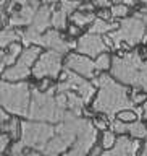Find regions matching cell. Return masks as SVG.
<instances>
[{
  "instance_id": "cell-28",
  "label": "cell",
  "mask_w": 147,
  "mask_h": 156,
  "mask_svg": "<svg viewBox=\"0 0 147 156\" xmlns=\"http://www.w3.org/2000/svg\"><path fill=\"white\" fill-rule=\"evenodd\" d=\"M112 18H126L128 15V7L123 3H113V7L110 8Z\"/></svg>"
},
{
  "instance_id": "cell-22",
  "label": "cell",
  "mask_w": 147,
  "mask_h": 156,
  "mask_svg": "<svg viewBox=\"0 0 147 156\" xmlns=\"http://www.w3.org/2000/svg\"><path fill=\"white\" fill-rule=\"evenodd\" d=\"M19 39H21L19 31H15L13 28H3L2 29V34H0V46H2V49L10 47L12 44L19 41Z\"/></svg>"
},
{
  "instance_id": "cell-33",
  "label": "cell",
  "mask_w": 147,
  "mask_h": 156,
  "mask_svg": "<svg viewBox=\"0 0 147 156\" xmlns=\"http://www.w3.org/2000/svg\"><path fill=\"white\" fill-rule=\"evenodd\" d=\"M24 148H26V145H24L21 140H16L12 146H10V154H19L24 151Z\"/></svg>"
},
{
  "instance_id": "cell-39",
  "label": "cell",
  "mask_w": 147,
  "mask_h": 156,
  "mask_svg": "<svg viewBox=\"0 0 147 156\" xmlns=\"http://www.w3.org/2000/svg\"><path fill=\"white\" fill-rule=\"evenodd\" d=\"M8 156H41L39 151H34V150H29V151H23L19 154H8Z\"/></svg>"
},
{
  "instance_id": "cell-26",
  "label": "cell",
  "mask_w": 147,
  "mask_h": 156,
  "mask_svg": "<svg viewBox=\"0 0 147 156\" xmlns=\"http://www.w3.org/2000/svg\"><path fill=\"white\" fill-rule=\"evenodd\" d=\"M116 135H115V132H112V130H105L104 132V135H102V148H105V150H112L115 146L116 143Z\"/></svg>"
},
{
  "instance_id": "cell-31",
  "label": "cell",
  "mask_w": 147,
  "mask_h": 156,
  "mask_svg": "<svg viewBox=\"0 0 147 156\" xmlns=\"http://www.w3.org/2000/svg\"><path fill=\"white\" fill-rule=\"evenodd\" d=\"M116 119L123 120V122H126V124H131V122H134V120H139V119H138V115L134 114V111H125V112H120Z\"/></svg>"
},
{
  "instance_id": "cell-30",
  "label": "cell",
  "mask_w": 147,
  "mask_h": 156,
  "mask_svg": "<svg viewBox=\"0 0 147 156\" xmlns=\"http://www.w3.org/2000/svg\"><path fill=\"white\" fill-rule=\"evenodd\" d=\"M110 129H112V132H115V133H120V135L128 133V132H126V122L120 120V119H115L113 122H110Z\"/></svg>"
},
{
  "instance_id": "cell-19",
  "label": "cell",
  "mask_w": 147,
  "mask_h": 156,
  "mask_svg": "<svg viewBox=\"0 0 147 156\" xmlns=\"http://www.w3.org/2000/svg\"><path fill=\"white\" fill-rule=\"evenodd\" d=\"M66 98H68V101H66V111H70L75 115L81 117L82 111H84V106H86V102L82 101V98L78 94V93H75V91H68L66 93Z\"/></svg>"
},
{
  "instance_id": "cell-24",
  "label": "cell",
  "mask_w": 147,
  "mask_h": 156,
  "mask_svg": "<svg viewBox=\"0 0 147 156\" xmlns=\"http://www.w3.org/2000/svg\"><path fill=\"white\" fill-rule=\"evenodd\" d=\"M2 132L8 133L13 140L21 138V122H19L16 117H12V120H10L8 124L2 125Z\"/></svg>"
},
{
  "instance_id": "cell-48",
  "label": "cell",
  "mask_w": 147,
  "mask_h": 156,
  "mask_svg": "<svg viewBox=\"0 0 147 156\" xmlns=\"http://www.w3.org/2000/svg\"><path fill=\"white\" fill-rule=\"evenodd\" d=\"M145 57H147V52H145Z\"/></svg>"
},
{
  "instance_id": "cell-18",
  "label": "cell",
  "mask_w": 147,
  "mask_h": 156,
  "mask_svg": "<svg viewBox=\"0 0 147 156\" xmlns=\"http://www.w3.org/2000/svg\"><path fill=\"white\" fill-rule=\"evenodd\" d=\"M39 57H41V47L39 46H29V47H24L23 54L19 55L18 58V65L21 67H26V68H31V65H34Z\"/></svg>"
},
{
  "instance_id": "cell-21",
  "label": "cell",
  "mask_w": 147,
  "mask_h": 156,
  "mask_svg": "<svg viewBox=\"0 0 147 156\" xmlns=\"http://www.w3.org/2000/svg\"><path fill=\"white\" fill-rule=\"evenodd\" d=\"M126 132L133 136L134 140H144L147 138V125L141 120H134L131 124H126Z\"/></svg>"
},
{
  "instance_id": "cell-9",
  "label": "cell",
  "mask_w": 147,
  "mask_h": 156,
  "mask_svg": "<svg viewBox=\"0 0 147 156\" xmlns=\"http://www.w3.org/2000/svg\"><path fill=\"white\" fill-rule=\"evenodd\" d=\"M63 63L62 62V55L53 51H47L42 52L39 60L34 63L32 67V75L36 78H58L60 72L63 70Z\"/></svg>"
},
{
  "instance_id": "cell-12",
  "label": "cell",
  "mask_w": 147,
  "mask_h": 156,
  "mask_svg": "<svg viewBox=\"0 0 147 156\" xmlns=\"http://www.w3.org/2000/svg\"><path fill=\"white\" fill-rule=\"evenodd\" d=\"M19 8L10 15L8 26L7 28H19V26H31L34 21L37 10L41 8L42 3H39L37 0H29V2H18Z\"/></svg>"
},
{
  "instance_id": "cell-6",
  "label": "cell",
  "mask_w": 147,
  "mask_h": 156,
  "mask_svg": "<svg viewBox=\"0 0 147 156\" xmlns=\"http://www.w3.org/2000/svg\"><path fill=\"white\" fill-rule=\"evenodd\" d=\"M57 127L47 122H34V120H21V140L26 148L42 153L47 143L53 138Z\"/></svg>"
},
{
  "instance_id": "cell-5",
  "label": "cell",
  "mask_w": 147,
  "mask_h": 156,
  "mask_svg": "<svg viewBox=\"0 0 147 156\" xmlns=\"http://www.w3.org/2000/svg\"><path fill=\"white\" fill-rule=\"evenodd\" d=\"M0 98H2V109H5L8 114L26 117L29 106H31L32 98V88L26 81L19 83H10L3 81L0 85Z\"/></svg>"
},
{
  "instance_id": "cell-25",
  "label": "cell",
  "mask_w": 147,
  "mask_h": 156,
  "mask_svg": "<svg viewBox=\"0 0 147 156\" xmlns=\"http://www.w3.org/2000/svg\"><path fill=\"white\" fill-rule=\"evenodd\" d=\"M66 23H68V15L60 8L53 10V13H52V26H53V29H57V31L65 29Z\"/></svg>"
},
{
  "instance_id": "cell-20",
  "label": "cell",
  "mask_w": 147,
  "mask_h": 156,
  "mask_svg": "<svg viewBox=\"0 0 147 156\" xmlns=\"http://www.w3.org/2000/svg\"><path fill=\"white\" fill-rule=\"evenodd\" d=\"M118 26H120V23L116 24L115 21H105V20L95 18V21L92 23L91 28H89V33L102 36V34H105V33H113V31H116V29H118Z\"/></svg>"
},
{
  "instance_id": "cell-2",
  "label": "cell",
  "mask_w": 147,
  "mask_h": 156,
  "mask_svg": "<svg viewBox=\"0 0 147 156\" xmlns=\"http://www.w3.org/2000/svg\"><path fill=\"white\" fill-rule=\"evenodd\" d=\"M112 76L125 86L147 93V60L138 52H126L112 58Z\"/></svg>"
},
{
  "instance_id": "cell-40",
  "label": "cell",
  "mask_w": 147,
  "mask_h": 156,
  "mask_svg": "<svg viewBox=\"0 0 147 156\" xmlns=\"http://www.w3.org/2000/svg\"><path fill=\"white\" fill-rule=\"evenodd\" d=\"M138 15L141 16V20H142V21H144L145 28H147V7H145V8H141L139 12H138Z\"/></svg>"
},
{
  "instance_id": "cell-16",
  "label": "cell",
  "mask_w": 147,
  "mask_h": 156,
  "mask_svg": "<svg viewBox=\"0 0 147 156\" xmlns=\"http://www.w3.org/2000/svg\"><path fill=\"white\" fill-rule=\"evenodd\" d=\"M31 73H32L31 68H26V67H21V65H18V63H15L13 67H8L7 70L2 73V76H3V81L19 83V81H24V78H28Z\"/></svg>"
},
{
  "instance_id": "cell-27",
  "label": "cell",
  "mask_w": 147,
  "mask_h": 156,
  "mask_svg": "<svg viewBox=\"0 0 147 156\" xmlns=\"http://www.w3.org/2000/svg\"><path fill=\"white\" fill-rule=\"evenodd\" d=\"M95 67H97L99 72L112 68V57L109 55V54H102V55H99L95 58Z\"/></svg>"
},
{
  "instance_id": "cell-42",
  "label": "cell",
  "mask_w": 147,
  "mask_h": 156,
  "mask_svg": "<svg viewBox=\"0 0 147 156\" xmlns=\"http://www.w3.org/2000/svg\"><path fill=\"white\" fill-rule=\"evenodd\" d=\"M94 7H95L94 3H82V5H81V8L84 10V12H89V13H92V10H94Z\"/></svg>"
},
{
  "instance_id": "cell-36",
  "label": "cell",
  "mask_w": 147,
  "mask_h": 156,
  "mask_svg": "<svg viewBox=\"0 0 147 156\" xmlns=\"http://www.w3.org/2000/svg\"><path fill=\"white\" fill-rule=\"evenodd\" d=\"M48 88H50V78H44L42 83H41V86H39L37 90L45 93V91H48Z\"/></svg>"
},
{
  "instance_id": "cell-46",
  "label": "cell",
  "mask_w": 147,
  "mask_h": 156,
  "mask_svg": "<svg viewBox=\"0 0 147 156\" xmlns=\"http://www.w3.org/2000/svg\"><path fill=\"white\" fill-rule=\"evenodd\" d=\"M123 5H126V7H131V5H134V2H133V0H125Z\"/></svg>"
},
{
  "instance_id": "cell-47",
  "label": "cell",
  "mask_w": 147,
  "mask_h": 156,
  "mask_svg": "<svg viewBox=\"0 0 147 156\" xmlns=\"http://www.w3.org/2000/svg\"><path fill=\"white\" fill-rule=\"evenodd\" d=\"M142 42H147V33L144 34V39H142Z\"/></svg>"
},
{
  "instance_id": "cell-17",
  "label": "cell",
  "mask_w": 147,
  "mask_h": 156,
  "mask_svg": "<svg viewBox=\"0 0 147 156\" xmlns=\"http://www.w3.org/2000/svg\"><path fill=\"white\" fill-rule=\"evenodd\" d=\"M24 49L21 47V44L19 42H15L12 44V46L8 47V51H2V70L5 72L8 68V65H12L13 67V63L15 62H18L16 58H19V55L23 54Z\"/></svg>"
},
{
  "instance_id": "cell-15",
  "label": "cell",
  "mask_w": 147,
  "mask_h": 156,
  "mask_svg": "<svg viewBox=\"0 0 147 156\" xmlns=\"http://www.w3.org/2000/svg\"><path fill=\"white\" fill-rule=\"evenodd\" d=\"M139 151V140H133L126 135L118 136L112 150L104 151L100 156H136Z\"/></svg>"
},
{
  "instance_id": "cell-41",
  "label": "cell",
  "mask_w": 147,
  "mask_h": 156,
  "mask_svg": "<svg viewBox=\"0 0 147 156\" xmlns=\"http://www.w3.org/2000/svg\"><path fill=\"white\" fill-rule=\"evenodd\" d=\"M100 154H102V146H94L89 153V156H100Z\"/></svg>"
},
{
  "instance_id": "cell-38",
  "label": "cell",
  "mask_w": 147,
  "mask_h": 156,
  "mask_svg": "<svg viewBox=\"0 0 147 156\" xmlns=\"http://www.w3.org/2000/svg\"><path fill=\"white\" fill-rule=\"evenodd\" d=\"M95 7H100V8H107V7H113V3L112 2H107V0H97V2H94Z\"/></svg>"
},
{
  "instance_id": "cell-3",
  "label": "cell",
  "mask_w": 147,
  "mask_h": 156,
  "mask_svg": "<svg viewBox=\"0 0 147 156\" xmlns=\"http://www.w3.org/2000/svg\"><path fill=\"white\" fill-rule=\"evenodd\" d=\"M57 86H50L48 91H39L37 88H32V98H31V106L28 111V120L34 122H47V124H60L65 120L68 114L66 109H62L57 104L55 94H57Z\"/></svg>"
},
{
  "instance_id": "cell-32",
  "label": "cell",
  "mask_w": 147,
  "mask_h": 156,
  "mask_svg": "<svg viewBox=\"0 0 147 156\" xmlns=\"http://www.w3.org/2000/svg\"><path fill=\"white\" fill-rule=\"evenodd\" d=\"M131 99H133L134 104H144V102L147 101V94L139 93V90H133L131 91Z\"/></svg>"
},
{
  "instance_id": "cell-37",
  "label": "cell",
  "mask_w": 147,
  "mask_h": 156,
  "mask_svg": "<svg viewBox=\"0 0 147 156\" xmlns=\"http://www.w3.org/2000/svg\"><path fill=\"white\" fill-rule=\"evenodd\" d=\"M0 120H2V125H5V124H8L10 120H12V117H10V114L5 109H2V114H0Z\"/></svg>"
},
{
  "instance_id": "cell-1",
  "label": "cell",
  "mask_w": 147,
  "mask_h": 156,
  "mask_svg": "<svg viewBox=\"0 0 147 156\" xmlns=\"http://www.w3.org/2000/svg\"><path fill=\"white\" fill-rule=\"evenodd\" d=\"M92 85L99 88L95 99L92 102V109L94 112L107 115V119H110L112 122L115 120V117H118L120 112L133 111L136 107L128 93L129 90L120 81H116L112 75L102 73L92 80Z\"/></svg>"
},
{
  "instance_id": "cell-11",
  "label": "cell",
  "mask_w": 147,
  "mask_h": 156,
  "mask_svg": "<svg viewBox=\"0 0 147 156\" xmlns=\"http://www.w3.org/2000/svg\"><path fill=\"white\" fill-rule=\"evenodd\" d=\"M36 46L39 47H45L47 51H53L57 54H60V55H65L66 52H70L73 47H76L75 41H70V39H66L60 31H57V29H48L45 34H42L41 37H39V41Z\"/></svg>"
},
{
  "instance_id": "cell-23",
  "label": "cell",
  "mask_w": 147,
  "mask_h": 156,
  "mask_svg": "<svg viewBox=\"0 0 147 156\" xmlns=\"http://www.w3.org/2000/svg\"><path fill=\"white\" fill-rule=\"evenodd\" d=\"M71 21L76 24L78 28H82L86 24H92L95 21V15L94 13H89V12H75L71 15Z\"/></svg>"
},
{
  "instance_id": "cell-35",
  "label": "cell",
  "mask_w": 147,
  "mask_h": 156,
  "mask_svg": "<svg viewBox=\"0 0 147 156\" xmlns=\"http://www.w3.org/2000/svg\"><path fill=\"white\" fill-rule=\"evenodd\" d=\"M105 119H107V117H102V120L100 119H94V120H92V122H94V127L97 130H104V132L107 130V127H109V125H107Z\"/></svg>"
},
{
  "instance_id": "cell-10",
  "label": "cell",
  "mask_w": 147,
  "mask_h": 156,
  "mask_svg": "<svg viewBox=\"0 0 147 156\" xmlns=\"http://www.w3.org/2000/svg\"><path fill=\"white\" fill-rule=\"evenodd\" d=\"M95 141H97V129L94 127V122L89 119L87 124L84 125V129L79 132L71 150L62 156H89L91 150L95 146Z\"/></svg>"
},
{
  "instance_id": "cell-7",
  "label": "cell",
  "mask_w": 147,
  "mask_h": 156,
  "mask_svg": "<svg viewBox=\"0 0 147 156\" xmlns=\"http://www.w3.org/2000/svg\"><path fill=\"white\" fill-rule=\"evenodd\" d=\"M145 24L141 20L138 13H134L133 16H126L120 21V26L116 31L110 33V39L113 41V46L120 49L123 44L126 46H136V44L142 42L144 34H145Z\"/></svg>"
},
{
  "instance_id": "cell-13",
  "label": "cell",
  "mask_w": 147,
  "mask_h": 156,
  "mask_svg": "<svg viewBox=\"0 0 147 156\" xmlns=\"http://www.w3.org/2000/svg\"><path fill=\"white\" fill-rule=\"evenodd\" d=\"M76 51H78V54H81V55L97 58L99 55H102V54H105L109 51V46L105 44V39L102 36L87 33V34H82V36L78 39Z\"/></svg>"
},
{
  "instance_id": "cell-4",
  "label": "cell",
  "mask_w": 147,
  "mask_h": 156,
  "mask_svg": "<svg viewBox=\"0 0 147 156\" xmlns=\"http://www.w3.org/2000/svg\"><path fill=\"white\" fill-rule=\"evenodd\" d=\"M89 119L84 117H78L73 112L68 111V114L65 117V120L57 124V132L53 135V138L47 143L45 150L42 151L44 156H58V154H65L66 151L71 150V146L75 145V141L79 135V132L84 129V125L87 124Z\"/></svg>"
},
{
  "instance_id": "cell-44",
  "label": "cell",
  "mask_w": 147,
  "mask_h": 156,
  "mask_svg": "<svg viewBox=\"0 0 147 156\" xmlns=\"http://www.w3.org/2000/svg\"><path fill=\"white\" fill-rule=\"evenodd\" d=\"M139 156H147V143L142 146V150H141V153H139Z\"/></svg>"
},
{
  "instance_id": "cell-14",
  "label": "cell",
  "mask_w": 147,
  "mask_h": 156,
  "mask_svg": "<svg viewBox=\"0 0 147 156\" xmlns=\"http://www.w3.org/2000/svg\"><path fill=\"white\" fill-rule=\"evenodd\" d=\"M63 68L75 72L84 78H92V80L95 78V72H97L95 62H92L89 57L81 55V54H70L66 57L65 63H63Z\"/></svg>"
},
{
  "instance_id": "cell-29",
  "label": "cell",
  "mask_w": 147,
  "mask_h": 156,
  "mask_svg": "<svg viewBox=\"0 0 147 156\" xmlns=\"http://www.w3.org/2000/svg\"><path fill=\"white\" fill-rule=\"evenodd\" d=\"M81 2H60L58 3V8L60 10H63V12H65L66 15L68 13H75V12H78V8H81Z\"/></svg>"
},
{
  "instance_id": "cell-43",
  "label": "cell",
  "mask_w": 147,
  "mask_h": 156,
  "mask_svg": "<svg viewBox=\"0 0 147 156\" xmlns=\"http://www.w3.org/2000/svg\"><path fill=\"white\" fill-rule=\"evenodd\" d=\"M70 34H71V36H76V34H79V28L75 26V24H73V26H70Z\"/></svg>"
},
{
  "instance_id": "cell-8",
  "label": "cell",
  "mask_w": 147,
  "mask_h": 156,
  "mask_svg": "<svg viewBox=\"0 0 147 156\" xmlns=\"http://www.w3.org/2000/svg\"><path fill=\"white\" fill-rule=\"evenodd\" d=\"M68 91L78 93V94L82 98V101H84L86 104H89L97 90H95V86L92 85V81H89L87 78L63 68V75H62L60 81H58V85H57V93H68Z\"/></svg>"
},
{
  "instance_id": "cell-34",
  "label": "cell",
  "mask_w": 147,
  "mask_h": 156,
  "mask_svg": "<svg viewBox=\"0 0 147 156\" xmlns=\"http://www.w3.org/2000/svg\"><path fill=\"white\" fill-rule=\"evenodd\" d=\"M10 140H12V136H10L8 133H5V132H2V143H0V150H2V153H5L7 151V148L10 146Z\"/></svg>"
},
{
  "instance_id": "cell-45",
  "label": "cell",
  "mask_w": 147,
  "mask_h": 156,
  "mask_svg": "<svg viewBox=\"0 0 147 156\" xmlns=\"http://www.w3.org/2000/svg\"><path fill=\"white\" fill-rule=\"evenodd\" d=\"M142 109H144V119H147V101L142 104Z\"/></svg>"
}]
</instances>
